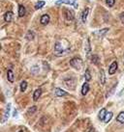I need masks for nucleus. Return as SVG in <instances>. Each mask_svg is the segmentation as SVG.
<instances>
[{
    "mask_svg": "<svg viewBox=\"0 0 124 132\" xmlns=\"http://www.w3.org/2000/svg\"><path fill=\"white\" fill-rule=\"evenodd\" d=\"M25 13H26V10L24 8V6L23 5H19L18 6V17L22 18L23 16H25Z\"/></svg>",
    "mask_w": 124,
    "mask_h": 132,
    "instance_id": "obj_10",
    "label": "nucleus"
},
{
    "mask_svg": "<svg viewBox=\"0 0 124 132\" xmlns=\"http://www.w3.org/2000/svg\"><path fill=\"white\" fill-rule=\"evenodd\" d=\"M65 12L66 13H64V16H65V18H66V20H69V21H71L74 19V13H73V11L71 10H65Z\"/></svg>",
    "mask_w": 124,
    "mask_h": 132,
    "instance_id": "obj_4",
    "label": "nucleus"
},
{
    "mask_svg": "<svg viewBox=\"0 0 124 132\" xmlns=\"http://www.w3.org/2000/svg\"><path fill=\"white\" fill-rule=\"evenodd\" d=\"M67 50H68V48H64L60 42H57V43L55 44V46H54V52H55L56 55L61 56L62 54H64V51L67 52Z\"/></svg>",
    "mask_w": 124,
    "mask_h": 132,
    "instance_id": "obj_1",
    "label": "nucleus"
},
{
    "mask_svg": "<svg viewBox=\"0 0 124 132\" xmlns=\"http://www.w3.org/2000/svg\"><path fill=\"white\" fill-rule=\"evenodd\" d=\"M116 70H117V63L114 62V63H112V65L109 68V74L110 75H113L115 71H116Z\"/></svg>",
    "mask_w": 124,
    "mask_h": 132,
    "instance_id": "obj_8",
    "label": "nucleus"
},
{
    "mask_svg": "<svg viewBox=\"0 0 124 132\" xmlns=\"http://www.w3.org/2000/svg\"><path fill=\"white\" fill-rule=\"evenodd\" d=\"M13 18H14V14H13V12H11V11L6 12L5 15H4V20H5L6 22H11V21L13 20Z\"/></svg>",
    "mask_w": 124,
    "mask_h": 132,
    "instance_id": "obj_5",
    "label": "nucleus"
},
{
    "mask_svg": "<svg viewBox=\"0 0 124 132\" xmlns=\"http://www.w3.org/2000/svg\"><path fill=\"white\" fill-rule=\"evenodd\" d=\"M113 116H114V114L112 113V112H108L106 115V117H105V119H104V122L105 123H109L111 120H112V118H113Z\"/></svg>",
    "mask_w": 124,
    "mask_h": 132,
    "instance_id": "obj_16",
    "label": "nucleus"
},
{
    "mask_svg": "<svg viewBox=\"0 0 124 132\" xmlns=\"http://www.w3.org/2000/svg\"><path fill=\"white\" fill-rule=\"evenodd\" d=\"M55 95H56L57 97H64V96H66V95H67V93H66L65 91L61 90V89L55 88Z\"/></svg>",
    "mask_w": 124,
    "mask_h": 132,
    "instance_id": "obj_14",
    "label": "nucleus"
},
{
    "mask_svg": "<svg viewBox=\"0 0 124 132\" xmlns=\"http://www.w3.org/2000/svg\"><path fill=\"white\" fill-rule=\"evenodd\" d=\"M92 63H94V64H97L98 63V56H96V55H93L92 56Z\"/></svg>",
    "mask_w": 124,
    "mask_h": 132,
    "instance_id": "obj_27",
    "label": "nucleus"
},
{
    "mask_svg": "<svg viewBox=\"0 0 124 132\" xmlns=\"http://www.w3.org/2000/svg\"><path fill=\"white\" fill-rule=\"evenodd\" d=\"M116 121H118L119 123H124V111L123 112H121V113H119V115H118L117 118H116Z\"/></svg>",
    "mask_w": 124,
    "mask_h": 132,
    "instance_id": "obj_20",
    "label": "nucleus"
},
{
    "mask_svg": "<svg viewBox=\"0 0 124 132\" xmlns=\"http://www.w3.org/2000/svg\"><path fill=\"white\" fill-rule=\"evenodd\" d=\"M88 91H89V85H88V83H84L83 85H82V88H81V94L83 95V96H85L87 93H88Z\"/></svg>",
    "mask_w": 124,
    "mask_h": 132,
    "instance_id": "obj_13",
    "label": "nucleus"
},
{
    "mask_svg": "<svg viewBox=\"0 0 124 132\" xmlns=\"http://www.w3.org/2000/svg\"><path fill=\"white\" fill-rule=\"evenodd\" d=\"M108 32H109V28H105V29H102V30L95 31L94 32V35H96L99 38H102V37H105Z\"/></svg>",
    "mask_w": 124,
    "mask_h": 132,
    "instance_id": "obj_6",
    "label": "nucleus"
},
{
    "mask_svg": "<svg viewBox=\"0 0 124 132\" xmlns=\"http://www.w3.org/2000/svg\"><path fill=\"white\" fill-rule=\"evenodd\" d=\"M27 88V82L26 81H22L21 83H20V91L21 92H24Z\"/></svg>",
    "mask_w": 124,
    "mask_h": 132,
    "instance_id": "obj_23",
    "label": "nucleus"
},
{
    "mask_svg": "<svg viewBox=\"0 0 124 132\" xmlns=\"http://www.w3.org/2000/svg\"><path fill=\"white\" fill-rule=\"evenodd\" d=\"M70 65H71L72 67H74L75 69L80 70V68H81V66H82V61L80 58H73L70 61Z\"/></svg>",
    "mask_w": 124,
    "mask_h": 132,
    "instance_id": "obj_2",
    "label": "nucleus"
},
{
    "mask_svg": "<svg viewBox=\"0 0 124 132\" xmlns=\"http://www.w3.org/2000/svg\"><path fill=\"white\" fill-rule=\"evenodd\" d=\"M90 51H91V48H90V44H89V40L87 39L86 40V44H85V52H86V55H88Z\"/></svg>",
    "mask_w": 124,
    "mask_h": 132,
    "instance_id": "obj_22",
    "label": "nucleus"
},
{
    "mask_svg": "<svg viewBox=\"0 0 124 132\" xmlns=\"http://www.w3.org/2000/svg\"><path fill=\"white\" fill-rule=\"evenodd\" d=\"M7 78H8L10 82H14L15 76H14V72H13L12 70H9V71H7Z\"/></svg>",
    "mask_w": 124,
    "mask_h": 132,
    "instance_id": "obj_15",
    "label": "nucleus"
},
{
    "mask_svg": "<svg viewBox=\"0 0 124 132\" xmlns=\"http://www.w3.org/2000/svg\"><path fill=\"white\" fill-rule=\"evenodd\" d=\"M69 4V5H73L76 9L78 8V2L77 0H58L56 1V5H60V4Z\"/></svg>",
    "mask_w": 124,
    "mask_h": 132,
    "instance_id": "obj_3",
    "label": "nucleus"
},
{
    "mask_svg": "<svg viewBox=\"0 0 124 132\" xmlns=\"http://www.w3.org/2000/svg\"><path fill=\"white\" fill-rule=\"evenodd\" d=\"M107 110L105 109V108H103V109H101L100 111H99V114H98V118L102 121V120H104L105 119V117H106V115H107Z\"/></svg>",
    "mask_w": 124,
    "mask_h": 132,
    "instance_id": "obj_11",
    "label": "nucleus"
},
{
    "mask_svg": "<svg viewBox=\"0 0 124 132\" xmlns=\"http://www.w3.org/2000/svg\"><path fill=\"white\" fill-rule=\"evenodd\" d=\"M34 36H35V33L33 31H28V33L26 35V39L28 41H31V40L34 39Z\"/></svg>",
    "mask_w": 124,
    "mask_h": 132,
    "instance_id": "obj_21",
    "label": "nucleus"
},
{
    "mask_svg": "<svg viewBox=\"0 0 124 132\" xmlns=\"http://www.w3.org/2000/svg\"><path fill=\"white\" fill-rule=\"evenodd\" d=\"M40 22L43 24V25H46V24H48L49 22H50V16L49 15H43L42 16V18L40 19Z\"/></svg>",
    "mask_w": 124,
    "mask_h": 132,
    "instance_id": "obj_9",
    "label": "nucleus"
},
{
    "mask_svg": "<svg viewBox=\"0 0 124 132\" xmlns=\"http://www.w3.org/2000/svg\"><path fill=\"white\" fill-rule=\"evenodd\" d=\"M41 95H42V90L41 89H37L35 90V92H34V95H33V99L37 101L38 99H39V97H41Z\"/></svg>",
    "mask_w": 124,
    "mask_h": 132,
    "instance_id": "obj_12",
    "label": "nucleus"
},
{
    "mask_svg": "<svg viewBox=\"0 0 124 132\" xmlns=\"http://www.w3.org/2000/svg\"><path fill=\"white\" fill-rule=\"evenodd\" d=\"M87 132H95V129H94V128H90Z\"/></svg>",
    "mask_w": 124,
    "mask_h": 132,
    "instance_id": "obj_29",
    "label": "nucleus"
},
{
    "mask_svg": "<svg viewBox=\"0 0 124 132\" xmlns=\"http://www.w3.org/2000/svg\"><path fill=\"white\" fill-rule=\"evenodd\" d=\"M106 3L109 7H113V6L115 5V0H106Z\"/></svg>",
    "mask_w": 124,
    "mask_h": 132,
    "instance_id": "obj_25",
    "label": "nucleus"
},
{
    "mask_svg": "<svg viewBox=\"0 0 124 132\" xmlns=\"http://www.w3.org/2000/svg\"><path fill=\"white\" fill-rule=\"evenodd\" d=\"M37 110V108H36V106H33L32 108H30L29 110H28V113H29V115H32L35 113V111Z\"/></svg>",
    "mask_w": 124,
    "mask_h": 132,
    "instance_id": "obj_26",
    "label": "nucleus"
},
{
    "mask_svg": "<svg viewBox=\"0 0 124 132\" xmlns=\"http://www.w3.org/2000/svg\"><path fill=\"white\" fill-rule=\"evenodd\" d=\"M84 78L86 81H89V80L91 79V75H90V71L87 70V71H85V74H84Z\"/></svg>",
    "mask_w": 124,
    "mask_h": 132,
    "instance_id": "obj_24",
    "label": "nucleus"
},
{
    "mask_svg": "<svg viewBox=\"0 0 124 132\" xmlns=\"http://www.w3.org/2000/svg\"><path fill=\"white\" fill-rule=\"evenodd\" d=\"M10 110H11V104H8L7 107H6V109H5V111H4V117H3V119H2V123H4V122H6L7 120H8V118H9V115H10Z\"/></svg>",
    "mask_w": 124,
    "mask_h": 132,
    "instance_id": "obj_7",
    "label": "nucleus"
},
{
    "mask_svg": "<svg viewBox=\"0 0 124 132\" xmlns=\"http://www.w3.org/2000/svg\"><path fill=\"white\" fill-rule=\"evenodd\" d=\"M105 81H106V79H105V72H104L103 70H101L100 71V83L101 84H105Z\"/></svg>",
    "mask_w": 124,
    "mask_h": 132,
    "instance_id": "obj_17",
    "label": "nucleus"
},
{
    "mask_svg": "<svg viewBox=\"0 0 124 132\" xmlns=\"http://www.w3.org/2000/svg\"><path fill=\"white\" fill-rule=\"evenodd\" d=\"M45 1H39V2H37L36 3V5H35V9L36 10H40V9H42L43 7L45 6Z\"/></svg>",
    "mask_w": 124,
    "mask_h": 132,
    "instance_id": "obj_19",
    "label": "nucleus"
},
{
    "mask_svg": "<svg viewBox=\"0 0 124 132\" xmlns=\"http://www.w3.org/2000/svg\"><path fill=\"white\" fill-rule=\"evenodd\" d=\"M120 19H121L122 23H124V13H123V14H121V15H120Z\"/></svg>",
    "mask_w": 124,
    "mask_h": 132,
    "instance_id": "obj_28",
    "label": "nucleus"
},
{
    "mask_svg": "<svg viewBox=\"0 0 124 132\" xmlns=\"http://www.w3.org/2000/svg\"><path fill=\"white\" fill-rule=\"evenodd\" d=\"M88 13H89L88 8H86V9L83 11V13H82V22H85V21H86V18H87V16H88Z\"/></svg>",
    "mask_w": 124,
    "mask_h": 132,
    "instance_id": "obj_18",
    "label": "nucleus"
},
{
    "mask_svg": "<svg viewBox=\"0 0 124 132\" xmlns=\"http://www.w3.org/2000/svg\"><path fill=\"white\" fill-rule=\"evenodd\" d=\"M18 132H23V131H21V130H19V131H18Z\"/></svg>",
    "mask_w": 124,
    "mask_h": 132,
    "instance_id": "obj_30",
    "label": "nucleus"
}]
</instances>
